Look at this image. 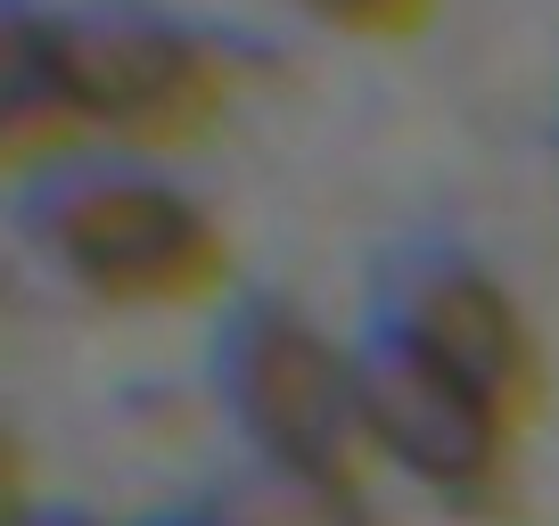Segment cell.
<instances>
[{
    "label": "cell",
    "mask_w": 559,
    "mask_h": 526,
    "mask_svg": "<svg viewBox=\"0 0 559 526\" xmlns=\"http://www.w3.org/2000/svg\"><path fill=\"white\" fill-rule=\"evenodd\" d=\"M25 239L58 280L123 313H181L230 280V239L190 190L132 157L58 165L25 198Z\"/></svg>",
    "instance_id": "1"
},
{
    "label": "cell",
    "mask_w": 559,
    "mask_h": 526,
    "mask_svg": "<svg viewBox=\"0 0 559 526\" xmlns=\"http://www.w3.org/2000/svg\"><path fill=\"white\" fill-rule=\"evenodd\" d=\"M214 395L263 469L362 477V362L288 297H247L214 337Z\"/></svg>",
    "instance_id": "2"
},
{
    "label": "cell",
    "mask_w": 559,
    "mask_h": 526,
    "mask_svg": "<svg viewBox=\"0 0 559 526\" xmlns=\"http://www.w3.org/2000/svg\"><path fill=\"white\" fill-rule=\"evenodd\" d=\"M58 67H67L83 132L123 148V157H165V148L206 141L230 107V58L198 25L132 9V0L67 9Z\"/></svg>",
    "instance_id": "3"
},
{
    "label": "cell",
    "mask_w": 559,
    "mask_h": 526,
    "mask_svg": "<svg viewBox=\"0 0 559 526\" xmlns=\"http://www.w3.org/2000/svg\"><path fill=\"white\" fill-rule=\"evenodd\" d=\"M362 362V437L370 461L412 477L419 493L453 518H502L519 502V420L444 379L437 362L403 354L395 337L370 330L354 346Z\"/></svg>",
    "instance_id": "4"
},
{
    "label": "cell",
    "mask_w": 559,
    "mask_h": 526,
    "mask_svg": "<svg viewBox=\"0 0 559 526\" xmlns=\"http://www.w3.org/2000/svg\"><path fill=\"white\" fill-rule=\"evenodd\" d=\"M379 337H395L403 354L437 362L444 379H461L469 395H486L510 420H535L543 404V337L526 321V304L469 255H395L379 280Z\"/></svg>",
    "instance_id": "5"
},
{
    "label": "cell",
    "mask_w": 559,
    "mask_h": 526,
    "mask_svg": "<svg viewBox=\"0 0 559 526\" xmlns=\"http://www.w3.org/2000/svg\"><path fill=\"white\" fill-rule=\"evenodd\" d=\"M67 67H58V17L34 0H0V174H58L83 148Z\"/></svg>",
    "instance_id": "6"
},
{
    "label": "cell",
    "mask_w": 559,
    "mask_h": 526,
    "mask_svg": "<svg viewBox=\"0 0 559 526\" xmlns=\"http://www.w3.org/2000/svg\"><path fill=\"white\" fill-rule=\"evenodd\" d=\"M206 526H386L362 477H313V469H263L247 461L206 502Z\"/></svg>",
    "instance_id": "7"
},
{
    "label": "cell",
    "mask_w": 559,
    "mask_h": 526,
    "mask_svg": "<svg viewBox=\"0 0 559 526\" xmlns=\"http://www.w3.org/2000/svg\"><path fill=\"white\" fill-rule=\"evenodd\" d=\"M321 25L337 34H362V41H395V34H419L437 17V0H305Z\"/></svg>",
    "instance_id": "8"
},
{
    "label": "cell",
    "mask_w": 559,
    "mask_h": 526,
    "mask_svg": "<svg viewBox=\"0 0 559 526\" xmlns=\"http://www.w3.org/2000/svg\"><path fill=\"white\" fill-rule=\"evenodd\" d=\"M17 493H25V477H17V444L0 437V526H9V518H25V510H17Z\"/></svg>",
    "instance_id": "9"
},
{
    "label": "cell",
    "mask_w": 559,
    "mask_h": 526,
    "mask_svg": "<svg viewBox=\"0 0 559 526\" xmlns=\"http://www.w3.org/2000/svg\"><path fill=\"white\" fill-rule=\"evenodd\" d=\"M9 526H91V518H9Z\"/></svg>",
    "instance_id": "10"
},
{
    "label": "cell",
    "mask_w": 559,
    "mask_h": 526,
    "mask_svg": "<svg viewBox=\"0 0 559 526\" xmlns=\"http://www.w3.org/2000/svg\"><path fill=\"white\" fill-rule=\"evenodd\" d=\"M165 526H206V518H165Z\"/></svg>",
    "instance_id": "11"
}]
</instances>
